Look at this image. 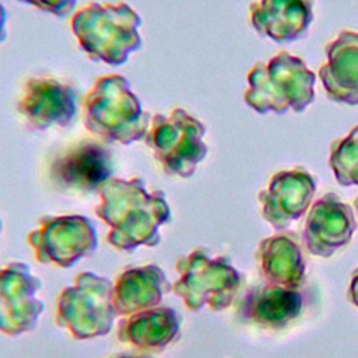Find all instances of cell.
I'll list each match as a JSON object with an SVG mask.
<instances>
[{
  "instance_id": "1",
  "label": "cell",
  "mask_w": 358,
  "mask_h": 358,
  "mask_svg": "<svg viewBox=\"0 0 358 358\" xmlns=\"http://www.w3.org/2000/svg\"><path fill=\"white\" fill-rule=\"evenodd\" d=\"M96 215L109 227L108 242L117 250L133 252L161 242L159 227L171 220L161 190L150 192L141 178H110L99 189Z\"/></svg>"
},
{
  "instance_id": "2",
  "label": "cell",
  "mask_w": 358,
  "mask_h": 358,
  "mask_svg": "<svg viewBox=\"0 0 358 358\" xmlns=\"http://www.w3.org/2000/svg\"><path fill=\"white\" fill-rule=\"evenodd\" d=\"M140 27L141 17L126 1L90 3L76 10L70 20L71 32L87 57L109 66L124 64L141 48Z\"/></svg>"
},
{
  "instance_id": "3",
  "label": "cell",
  "mask_w": 358,
  "mask_h": 358,
  "mask_svg": "<svg viewBox=\"0 0 358 358\" xmlns=\"http://www.w3.org/2000/svg\"><path fill=\"white\" fill-rule=\"evenodd\" d=\"M151 117L120 74L98 77L83 101L85 129L105 144L130 145L144 140Z\"/></svg>"
},
{
  "instance_id": "4",
  "label": "cell",
  "mask_w": 358,
  "mask_h": 358,
  "mask_svg": "<svg viewBox=\"0 0 358 358\" xmlns=\"http://www.w3.org/2000/svg\"><path fill=\"white\" fill-rule=\"evenodd\" d=\"M315 83L316 76L305 62L282 50L252 67L243 99L260 115H282L288 110L299 113L315 101Z\"/></svg>"
},
{
  "instance_id": "5",
  "label": "cell",
  "mask_w": 358,
  "mask_h": 358,
  "mask_svg": "<svg viewBox=\"0 0 358 358\" xmlns=\"http://www.w3.org/2000/svg\"><path fill=\"white\" fill-rule=\"evenodd\" d=\"M176 268L179 278L172 291L193 312L206 305L215 312L229 308L242 285V277L231 260L227 256H211L206 248L179 257Z\"/></svg>"
},
{
  "instance_id": "6",
  "label": "cell",
  "mask_w": 358,
  "mask_h": 358,
  "mask_svg": "<svg viewBox=\"0 0 358 358\" xmlns=\"http://www.w3.org/2000/svg\"><path fill=\"white\" fill-rule=\"evenodd\" d=\"M204 136L201 120L183 108H175L168 115H152L144 143L166 175L187 179L207 157Z\"/></svg>"
},
{
  "instance_id": "7",
  "label": "cell",
  "mask_w": 358,
  "mask_h": 358,
  "mask_svg": "<svg viewBox=\"0 0 358 358\" xmlns=\"http://www.w3.org/2000/svg\"><path fill=\"white\" fill-rule=\"evenodd\" d=\"M117 313L113 305V282L85 271L76 275L56 301V323L77 340L108 334Z\"/></svg>"
},
{
  "instance_id": "8",
  "label": "cell",
  "mask_w": 358,
  "mask_h": 358,
  "mask_svg": "<svg viewBox=\"0 0 358 358\" xmlns=\"http://www.w3.org/2000/svg\"><path fill=\"white\" fill-rule=\"evenodd\" d=\"M28 243L38 262L69 268L96 250L98 236L92 221L84 215H45L29 232Z\"/></svg>"
},
{
  "instance_id": "9",
  "label": "cell",
  "mask_w": 358,
  "mask_h": 358,
  "mask_svg": "<svg viewBox=\"0 0 358 358\" xmlns=\"http://www.w3.org/2000/svg\"><path fill=\"white\" fill-rule=\"evenodd\" d=\"M112 151L98 138H83L63 148L49 165L50 182L59 190L74 194L99 192L112 178Z\"/></svg>"
},
{
  "instance_id": "10",
  "label": "cell",
  "mask_w": 358,
  "mask_h": 358,
  "mask_svg": "<svg viewBox=\"0 0 358 358\" xmlns=\"http://www.w3.org/2000/svg\"><path fill=\"white\" fill-rule=\"evenodd\" d=\"M78 109L76 88L52 76H34L24 81L17 112L25 126L35 131L69 127Z\"/></svg>"
},
{
  "instance_id": "11",
  "label": "cell",
  "mask_w": 358,
  "mask_h": 358,
  "mask_svg": "<svg viewBox=\"0 0 358 358\" xmlns=\"http://www.w3.org/2000/svg\"><path fill=\"white\" fill-rule=\"evenodd\" d=\"M41 280L22 262L0 267V333L18 336L36 327L45 305L36 298Z\"/></svg>"
},
{
  "instance_id": "12",
  "label": "cell",
  "mask_w": 358,
  "mask_h": 358,
  "mask_svg": "<svg viewBox=\"0 0 358 358\" xmlns=\"http://www.w3.org/2000/svg\"><path fill=\"white\" fill-rule=\"evenodd\" d=\"M315 192L316 179L303 166L280 171L257 196L262 217L275 231H282L308 211Z\"/></svg>"
},
{
  "instance_id": "13",
  "label": "cell",
  "mask_w": 358,
  "mask_h": 358,
  "mask_svg": "<svg viewBox=\"0 0 358 358\" xmlns=\"http://www.w3.org/2000/svg\"><path fill=\"white\" fill-rule=\"evenodd\" d=\"M357 228L351 206L336 193H326L309 207L302 239L305 249L319 257H330L348 245Z\"/></svg>"
},
{
  "instance_id": "14",
  "label": "cell",
  "mask_w": 358,
  "mask_h": 358,
  "mask_svg": "<svg viewBox=\"0 0 358 358\" xmlns=\"http://www.w3.org/2000/svg\"><path fill=\"white\" fill-rule=\"evenodd\" d=\"M305 294L301 288L270 282L253 285L238 299L235 313L246 323L267 329H281L301 316Z\"/></svg>"
},
{
  "instance_id": "15",
  "label": "cell",
  "mask_w": 358,
  "mask_h": 358,
  "mask_svg": "<svg viewBox=\"0 0 358 358\" xmlns=\"http://www.w3.org/2000/svg\"><path fill=\"white\" fill-rule=\"evenodd\" d=\"M319 78L327 98L337 103L358 105V32L343 29L326 46V62Z\"/></svg>"
},
{
  "instance_id": "16",
  "label": "cell",
  "mask_w": 358,
  "mask_h": 358,
  "mask_svg": "<svg viewBox=\"0 0 358 358\" xmlns=\"http://www.w3.org/2000/svg\"><path fill=\"white\" fill-rule=\"evenodd\" d=\"M255 31L277 43L296 41L313 21V0H256L249 7Z\"/></svg>"
},
{
  "instance_id": "17",
  "label": "cell",
  "mask_w": 358,
  "mask_h": 358,
  "mask_svg": "<svg viewBox=\"0 0 358 358\" xmlns=\"http://www.w3.org/2000/svg\"><path fill=\"white\" fill-rule=\"evenodd\" d=\"M182 316L171 306H155L131 313L117 324V338L137 350L159 352L180 333Z\"/></svg>"
},
{
  "instance_id": "18",
  "label": "cell",
  "mask_w": 358,
  "mask_h": 358,
  "mask_svg": "<svg viewBox=\"0 0 358 358\" xmlns=\"http://www.w3.org/2000/svg\"><path fill=\"white\" fill-rule=\"evenodd\" d=\"M171 291L172 284L157 264L130 267L113 282V305L117 315L129 316L158 306Z\"/></svg>"
},
{
  "instance_id": "19",
  "label": "cell",
  "mask_w": 358,
  "mask_h": 358,
  "mask_svg": "<svg viewBox=\"0 0 358 358\" xmlns=\"http://www.w3.org/2000/svg\"><path fill=\"white\" fill-rule=\"evenodd\" d=\"M255 256L264 282L291 288L302 287L305 259L294 232H284L263 239Z\"/></svg>"
},
{
  "instance_id": "20",
  "label": "cell",
  "mask_w": 358,
  "mask_h": 358,
  "mask_svg": "<svg viewBox=\"0 0 358 358\" xmlns=\"http://www.w3.org/2000/svg\"><path fill=\"white\" fill-rule=\"evenodd\" d=\"M329 165L338 185L358 186V126L331 143Z\"/></svg>"
},
{
  "instance_id": "21",
  "label": "cell",
  "mask_w": 358,
  "mask_h": 358,
  "mask_svg": "<svg viewBox=\"0 0 358 358\" xmlns=\"http://www.w3.org/2000/svg\"><path fill=\"white\" fill-rule=\"evenodd\" d=\"M20 3L32 6L43 13L64 18L76 11L78 0H17Z\"/></svg>"
},
{
  "instance_id": "22",
  "label": "cell",
  "mask_w": 358,
  "mask_h": 358,
  "mask_svg": "<svg viewBox=\"0 0 358 358\" xmlns=\"http://www.w3.org/2000/svg\"><path fill=\"white\" fill-rule=\"evenodd\" d=\"M347 298L350 302L358 308V267L351 274V281L347 291Z\"/></svg>"
},
{
  "instance_id": "23",
  "label": "cell",
  "mask_w": 358,
  "mask_h": 358,
  "mask_svg": "<svg viewBox=\"0 0 358 358\" xmlns=\"http://www.w3.org/2000/svg\"><path fill=\"white\" fill-rule=\"evenodd\" d=\"M7 39V11L0 1V45Z\"/></svg>"
},
{
  "instance_id": "24",
  "label": "cell",
  "mask_w": 358,
  "mask_h": 358,
  "mask_svg": "<svg viewBox=\"0 0 358 358\" xmlns=\"http://www.w3.org/2000/svg\"><path fill=\"white\" fill-rule=\"evenodd\" d=\"M112 358H148L145 355H136V354H127V352H123V354H117Z\"/></svg>"
},
{
  "instance_id": "25",
  "label": "cell",
  "mask_w": 358,
  "mask_h": 358,
  "mask_svg": "<svg viewBox=\"0 0 358 358\" xmlns=\"http://www.w3.org/2000/svg\"><path fill=\"white\" fill-rule=\"evenodd\" d=\"M354 206H355V210H357V213H358V196H357L355 200H354Z\"/></svg>"
},
{
  "instance_id": "26",
  "label": "cell",
  "mask_w": 358,
  "mask_h": 358,
  "mask_svg": "<svg viewBox=\"0 0 358 358\" xmlns=\"http://www.w3.org/2000/svg\"><path fill=\"white\" fill-rule=\"evenodd\" d=\"M1 229H3V222H1V220H0V232H1Z\"/></svg>"
}]
</instances>
